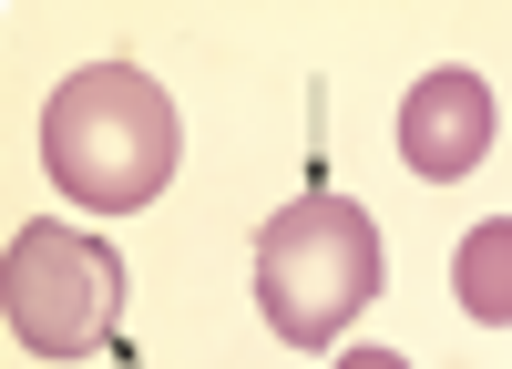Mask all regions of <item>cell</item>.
I'll return each instance as SVG.
<instances>
[{
    "label": "cell",
    "instance_id": "cell-1",
    "mask_svg": "<svg viewBox=\"0 0 512 369\" xmlns=\"http://www.w3.org/2000/svg\"><path fill=\"white\" fill-rule=\"evenodd\" d=\"M41 164L72 205L93 216H134L175 185V103L144 62H82L52 103H41Z\"/></svg>",
    "mask_w": 512,
    "mask_h": 369
},
{
    "label": "cell",
    "instance_id": "cell-2",
    "mask_svg": "<svg viewBox=\"0 0 512 369\" xmlns=\"http://www.w3.org/2000/svg\"><path fill=\"white\" fill-rule=\"evenodd\" d=\"M379 298V226L359 195H297L256 236V308L287 349H328L338 328Z\"/></svg>",
    "mask_w": 512,
    "mask_h": 369
},
{
    "label": "cell",
    "instance_id": "cell-3",
    "mask_svg": "<svg viewBox=\"0 0 512 369\" xmlns=\"http://www.w3.org/2000/svg\"><path fill=\"white\" fill-rule=\"evenodd\" d=\"M0 318H11V339L31 359H82V349H103L113 339V318H123V257L103 236H82V226H21L11 236V257H0Z\"/></svg>",
    "mask_w": 512,
    "mask_h": 369
},
{
    "label": "cell",
    "instance_id": "cell-4",
    "mask_svg": "<svg viewBox=\"0 0 512 369\" xmlns=\"http://www.w3.org/2000/svg\"><path fill=\"white\" fill-rule=\"evenodd\" d=\"M482 154H492V82L482 72L410 82V103H400V164H410V175L451 185V175H472Z\"/></svg>",
    "mask_w": 512,
    "mask_h": 369
},
{
    "label": "cell",
    "instance_id": "cell-5",
    "mask_svg": "<svg viewBox=\"0 0 512 369\" xmlns=\"http://www.w3.org/2000/svg\"><path fill=\"white\" fill-rule=\"evenodd\" d=\"M451 287H461V308H472L482 328H512V216H492V226L461 236Z\"/></svg>",
    "mask_w": 512,
    "mask_h": 369
},
{
    "label": "cell",
    "instance_id": "cell-6",
    "mask_svg": "<svg viewBox=\"0 0 512 369\" xmlns=\"http://www.w3.org/2000/svg\"><path fill=\"white\" fill-rule=\"evenodd\" d=\"M338 369H410V359H400V349H349Z\"/></svg>",
    "mask_w": 512,
    "mask_h": 369
}]
</instances>
